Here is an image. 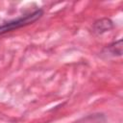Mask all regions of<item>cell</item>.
<instances>
[{"label": "cell", "instance_id": "obj_3", "mask_svg": "<svg viewBox=\"0 0 123 123\" xmlns=\"http://www.w3.org/2000/svg\"><path fill=\"white\" fill-rule=\"evenodd\" d=\"M121 42H122V40H119V41L117 42V47H115V43H113V44H111V45L110 46V50L111 51V53H112L113 55H118V56L121 55V53H122Z\"/></svg>", "mask_w": 123, "mask_h": 123}, {"label": "cell", "instance_id": "obj_2", "mask_svg": "<svg viewBox=\"0 0 123 123\" xmlns=\"http://www.w3.org/2000/svg\"><path fill=\"white\" fill-rule=\"evenodd\" d=\"M111 27H112V22L107 18L101 19V20L95 22V24H94V30L100 34L104 33L106 31H109L110 29H111Z\"/></svg>", "mask_w": 123, "mask_h": 123}, {"label": "cell", "instance_id": "obj_1", "mask_svg": "<svg viewBox=\"0 0 123 123\" xmlns=\"http://www.w3.org/2000/svg\"><path fill=\"white\" fill-rule=\"evenodd\" d=\"M42 13H43V12L41 10H37V11H35L34 12L29 13L25 16L19 17L17 19H14V20L9 21L3 25H0V35L5 34L7 32H11L12 30H16L23 26H27L29 24H32L35 21H37L42 15Z\"/></svg>", "mask_w": 123, "mask_h": 123}]
</instances>
